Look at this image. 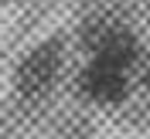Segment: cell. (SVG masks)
Listing matches in <instances>:
<instances>
[{
  "label": "cell",
  "instance_id": "1",
  "mask_svg": "<svg viewBox=\"0 0 150 139\" xmlns=\"http://www.w3.org/2000/svg\"><path fill=\"white\" fill-rule=\"evenodd\" d=\"M62 68H65V41L58 34L38 41L34 47H28V54L14 68V92H17V98H24V102L45 98L55 88Z\"/></svg>",
  "mask_w": 150,
  "mask_h": 139
},
{
  "label": "cell",
  "instance_id": "2",
  "mask_svg": "<svg viewBox=\"0 0 150 139\" xmlns=\"http://www.w3.org/2000/svg\"><path fill=\"white\" fill-rule=\"evenodd\" d=\"M130 71L106 58H89L79 75V92L96 105H120L130 95Z\"/></svg>",
  "mask_w": 150,
  "mask_h": 139
},
{
  "label": "cell",
  "instance_id": "3",
  "mask_svg": "<svg viewBox=\"0 0 150 139\" xmlns=\"http://www.w3.org/2000/svg\"><path fill=\"white\" fill-rule=\"evenodd\" d=\"M85 47H89V58H106V61H116L123 68H133L137 58H140V44L130 34V27H120V24H109V20L92 24V31L85 37Z\"/></svg>",
  "mask_w": 150,
  "mask_h": 139
},
{
  "label": "cell",
  "instance_id": "4",
  "mask_svg": "<svg viewBox=\"0 0 150 139\" xmlns=\"http://www.w3.org/2000/svg\"><path fill=\"white\" fill-rule=\"evenodd\" d=\"M143 85H147V92H150V68L143 71Z\"/></svg>",
  "mask_w": 150,
  "mask_h": 139
}]
</instances>
